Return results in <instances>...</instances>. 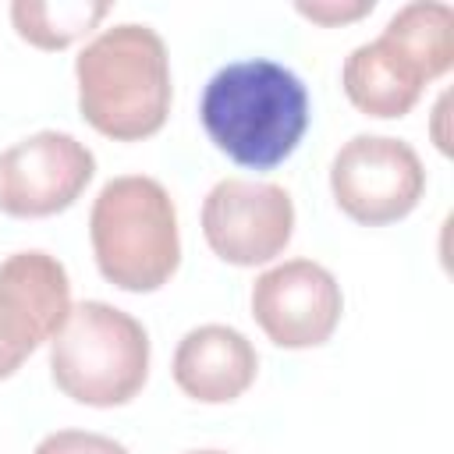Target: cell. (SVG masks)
Returning <instances> with one entry per match:
<instances>
[{"label": "cell", "instance_id": "5", "mask_svg": "<svg viewBox=\"0 0 454 454\" xmlns=\"http://www.w3.org/2000/svg\"><path fill=\"white\" fill-rule=\"evenodd\" d=\"M50 376L60 394L89 408L128 404L149 376V333L117 305H71L50 340Z\"/></svg>", "mask_w": 454, "mask_h": 454}, {"label": "cell", "instance_id": "12", "mask_svg": "<svg viewBox=\"0 0 454 454\" xmlns=\"http://www.w3.org/2000/svg\"><path fill=\"white\" fill-rule=\"evenodd\" d=\"M110 14V4H35L18 0L11 4V21L18 35L39 50H64L85 32H92Z\"/></svg>", "mask_w": 454, "mask_h": 454}, {"label": "cell", "instance_id": "2", "mask_svg": "<svg viewBox=\"0 0 454 454\" xmlns=\"http://www.w3.org/2000/svg\"><path fill=\"white\" fill-rule=\"evenodd\" d=\"M78 110L114 142H138L163 128L170 114V60L156 28L114 25L74 60Z\"/></svg>", "mask_w": 454, "mask_h": 454}, {"label": "cell", "instance_id": "13", "mask_svg": "<svg viewBox=\"0 0 454 454\" xmlns=\"http://www.w3.org/2000/svg\"><path fill=\"white\" fill-rule=\"evenodd\" d=\"M35 454H128L124 443L103 433H85V429H57L39 440Z\"/></svg>", "mask_w": 454, "mask_h": 454}, {"label": "cell", "instance_id": "1", "mask_svg": "<svg viewBox=\"0 0 454 454\" xmlns=\"http://www.w3.org/2000/svg\"><path fill=\"white\" fill-rule=\"evenodd\" d=\"M199 121L227 160L270 170L298 149L309 128V89L277 60H234L206 82Z\"/></svg>", "mask_w": 454, "mask_h": 454}, {"label": "cell", "instance_id": "9", "mask_svg": "<svg viewBox=\"0 0 454 454\" xmlns=\"http://www.w3.org/2000/svg\"><path fill=\"white\" fill-rule=\"evenodd\" d=\"M96 174V156L67 131H35L0 153V213L53 216L67 209Z\"/></svg>", "mask_w": 454, "mask_h": 454}, {"label": "cell", "instance_id": "7", "mask_svg": "<svg viewBox=\"0 0 454 454\" xmlns=\"http://www.w3.org/2000/svg\"><path fill=\"white\" fill-rule=\"evenodd\" d=\"M71 312V280L57 255L28 248L0 262V380L57 337Z\"/></svg>", "mask_w": 454, "mask_h": 454}, {"label": "cell", "instance_id": "8", "mask_svg": "<svg viewBox=\"0 0 454 454\" xmlns=\"http://www.w3.org/2000/svg\"><path fill=\"white\" fill-rule=\"evenodd\" d=\"M294 231V202L280 184L223 177L202 202L206 245L234 266L277 259Z\"/></svg>", "mask_w": 454, "mask_h": 454}, {"label": "cell", "instance_id": "3", "mask_svg": "<svg viewBox=\"0 0 454 454\" xmlns=\"http://www.w3.org/2000/svg\"><path fill=\"white\" fill-rule=\"evenodd\" d=\"M454 64V11L436 0L404 4L380 39L362 43L340 67L348 99L369 117H404L422 89Z\"/></svg>", "mask_w": 454, "mask_h": 454}, {"label": "cell", "instance_id": "10", "mask_svg": "<svg viewBox=\"0 0 454 454\" xmlns=\"http://www.w3.org/2000/svg\"><path fill=\"white\" fill-rule=\"evenodd\" d=\"M340 284L312 259H287L252 284V316L277 348H319L340 323Z\"/></svg>", "mask_w": 454, "mask_h": 454}, {"label": "cell", "instance_id": "11", "mask_svg": "<svg viewBox=\"0 0 454 454\" xmlns=\"http://www.w3.org/2000/svg\"><path fill=\"white\" fill-rule=\"evenodd\" d=\"M174 383L202 404H227L241 397L259 372L252 340L223 323L195 326L174 351Z\"/></svg>", "mask_w": 454, "mask_h": 454}, {"label": "cell", "instance_id": "4", "mask_svg": "<svg viewBox=\"0 0 454 454\" xmlns=\"http://www.w3.org/2000/svg\"><path fill=\"white\" fill-rule=\"evenodd\" d=\"M89 238L99 273L121 291H156L181 262L174 199L145 174H121L99 188Z\"/></svg>", "mask_w": 454, "mask_h": 454}, {"label": "cell", "instance_id": "14", "mask_svg": "<svg viewBox=\"0 0 454 454\" xmlns=\"http://www.w3.org/2000/svg\"><path fill=\"white\" fill-rule=\"evenodd\" d=\"M376 4L372 0H355V4H337V0H319V4H298V14L319 21V25H344V21H358L362 14H369Z\"/></svg>", "mask_w": 454, "mask_h": 454}, {"label": "cell", "instance_id": "15", "mask_svg": "<svg viewBox=\"0 0 454 454\" xmlns=\"http://www.w3.org/2000/svg\"><path fill=\"white\" fill-rule=\"evenodd\" d=\"M188 454H227V450H188Z\"/></svg>", "mask_w": 454, "mask_h": 454}, {"label": "cell", "instance_id": "6", "mask_svg": "<svg viewBox=\"0 0 454 454\" xmlns=\"http://www.w3.org/2000/svg\"><path fill=\"white\" fill-rule=\"evenodd\" d=\"M330 192L337 206L369 227L408 216L426 192L419 153L390 135H355L330 163Z\"/></svg>", "mask_w": 454, "mask_h": 454}]
</instances>
